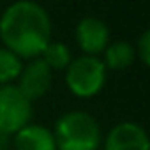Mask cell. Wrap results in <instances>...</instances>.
I'll return each mask as SVG.
<instances>
[{
	"mask_svg": "<svg viewBox=\"0 0 150 150\" xmlns=\"http://www.w3.org/2000/svg\"><path fill=\"white\" fill-rule=\"evenodd\" d=\"M0 39L16 57L34 60L51 42L50 14L30 0L14 2L0 16Z\"/></svg>",
	"mask_w": 150,
	"mask_h": 150,
	"instance_id": "1",
	"label": "cell"
},
{
	"mask_svg": "<svg viewBox=\"0 0 150 150\" xmlns=\"http://www.w3.org/2000/svg\"><path fill=\"white\" fill-rule=\"evenodd\" d=\"M51 132L57 150H97L101 143V127L87 111L64 113Z\"/></svg>",
	"mask_w": 150,
	"mask_h": 150,
	"instance_id": "2",
	"label": "cell"
},
{
	"mask_svg": "<svg viewBox=\"0 0 150 150\" xmlns=\"http://www.w3.org/2000/svg\"><path fill=\"white\" fill-rule=\"evenodd\" d=\"M65 83L74 96L81 99L97 96L106 83V67L103 60L90 55L72 58L65 69Z\"/></svg>",
	"mask_w": 150,
	"mask_h": 150,
	"instance_id": "3",
	"label": "cell"
},
{
	"mask_svg": "<svg viewBox=\"0 0 150 150\" xmlns=\"http://www.w3.org/2000/svg\"><path fill=\"white\" fill-rule=\"evenodd\" d=\"M32 103L16 88V85H0V132L16 134L28 125Z\"/></svg>",
	"mask_w": 150,
	"mask_h": 150,
	"instance_id": "4",
	"label": "cell"
},
{
	"mask_svg": "<svg viewBox=\"0 0 150 150\" xmlns=\"http://www.w3.org/2000/svg\"><path fill=\"white\" fill-rule=\"evenodd\" d=\"M76 42L85 51V55L97 57L103 53L110 42V28L108 25L96 18V16H85L76 25Z\"/></svg>",
	"mask_w": 150,
	"mask_h": 150,
	"instance_id": "5",
	"label": "cell"
},
{
	"mask_svg": "<svg viewBox=\"0 0 150 150\" xmlns=\"http://www.w3.org/2000/svg\"><path fill=\"white\" fill-rule=\"evenodd\" d=\"M50 85H51V69L41 58H34L27 67L21 69L16 88L32 103L35 99H41L50 90Z\"/></svg>",
	"mask_w": 150,
	"mask_h": 150,
	"instance_id": "6",
	"label": "cell"
},
{
	"mask_svg": "<svg viewBox=\"0 0 150 150\" xmlns=\"http://www.w3.org/2000/svg\"><path fill=\"white\" fill-rule=\"evenodd\" d=\"M104 150H150L148 134L136 122H120L108 132Z\"/></svg>",
	"mask_w": 150,
	"mask_h": 150,
	"instance_id": "7",
	"label": "cell"
},
{
	"mask_svg": "<svg viewBox=\"0 0 150 150\" xmlns=\"http://www.w3.org/2000/svg\"><path fill=\"white\" fill-rule=\"evenodd\" d=\"M14 150H57L53 132L41 124H28L14 134Z\"/></svg>",
	"mask_w": 150,
	"mask_h": 150,
	"instance_id": "8",
	"label": "cell"
},
{
	"mask_svg": "<svg viewBox=\"0 0 150 150\" xmlns=\"http://www.w3.org/2000/svg\"><path fill=\"white\" fill-rule=\"evenodd\" d=\"M103 53H104L103 64L106 69H111V71H122L129 67L136 58L134 46L129 41H115L108 44Z\"/></svg>",
	"mask_w": 150,
	"mask_h": 150,
	"instance_id": "9",
	"label": "cell"
},
{
	"mask_svg": "<svg viewBox=\"0 0 150 150\" xmlns=\"http://www.w3.org/2000/svg\"><path fill=\"white\" fill-rule=\"evenodd\" d=\"M41 60L50 67V69H57V71H62V69H67V65L71 64L72 57H71V50L64 44V42H58V41H51L44 51L41 53Z\"/></svg>",
	"mask_w": 150,
	"mask_h": 150,
	"instance_id": "10",
	"label": "cell"
},
{
	"mask_svg": "<svg viewBox=\"0 0 150 150\" xmlns=\"http://www.w3.org/2000/svg\"><path fill=\"white\" fill-rule=\"evenodd\" d=\"M21 69L23 65L20 57L6 48H0V85H9L13 80H16Z\"/></svg>",
	"mask_w": 150,
	"mask_h": 150,
	"instance_id": "11",
	"label": "cell"
},
{
	"mask_svg": "<svg viewBox=\"0 0 150 150\" xmlns=\"http://www.w3.org/2000/svg\"><path fill=\"white\" fill-rule=\"evenodd\" d=\"M134 51L139 57V60L143 62V65H148L150 64V30H145L141 34V37L136 42Z\"/></svg>",
	"mask_w": 150,
	"mask_h": 150,
	"instance_id": "12",
	"label": "cell"
},
{
	"mask_svg": "<svg viewBox=\"0 0 150 150\" xmlns=\"http://www.w3.org/2000/svg\"><path fill=\"white\" fill-rule=\"evenodd\" d=\"M9 148V136L0 132V150H7Z\"/></svg>",
	"mask_w": 150,
	"mask_h": 150,
	"instance_id": "13",
	"label": "cell"
}]
</instances>
